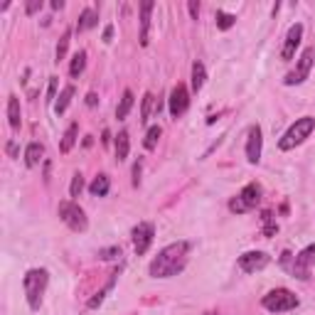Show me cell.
Returning <instances> with one entry per match:
<instances>
[{
	"mask_svg": "<svg viewBox=\"0 0 315 315\" xmlns=\"http://www.w3.org/2000/svg\"><path fill=\"white\" fill-rule=\"evenodd\" d=\"M187 254H190V241H178V244L165 247L150 264V276L153 278L178 276L185 269V264H187Z\"/></svg>",
	"mask_w": 315,
	"mask_h": 315,
	"instance_id": "obj_1",
	"label": "cell"
},
{
	"mask_svg": "<svg viewBox=\"0 0 315 315\" xmlns=\"http://www.w3.org/2000/svg\"><path fill=\"white\" fill-rule=\"evenodd\" d=\"M47 283H49V273L45 269H32L25 273L23 278V288H25V295H27V303L32 310H37L42 305V295L47 291Z\"/></svg>",
	"mask_w": 315,
	"mask_h": 315,
	"instance_id": "obj_2",
	"label": "cell"
},
{
	"mask_svg": "<svg viewBox=\"0 0 315 315\" xmlns=\"http://www.w3.org/2000/svg\"><path fill=\"white\" fill-rule=\"evenodd\" d=\"M313 128H315V118H310V116H303V118H298L295 124L286 131V135H283L281 141H278V148L281 150H291V148L295 146H301L308 135L313 133Z\"/></svg>",
	"mask_w": 315,
	"mask_h": 315,
	"instance_id": "obj_3",
	"label": "cell"
},
{
	"mask_svg": "<svg viewBox=\"0 0 315 315\" xmlns=\"http://www.w3.org/2000/svg\"><path fill=\"white\" fill-rule=\"evenodd\" d=\"M261 305L271 313H288L293 308H298V295L291 293L288 288H276V291H269L264 295Z\"/></svg>",
	"mask_w": 315,
	"mask_h": 315,
	"instance_id": "obj_4",
	"label": "cell"
},
{
	"mask_svg": "<svg viewBox=\"0 0 315 315\" xmlns=\"http://www.w3.org/2000/svg\"><path fill=\"white\" fill-rule=\"evenodd\" d=\"M261 202V185H256V182H249L244 190L236 195L234 200L229 202V209L236 214H244L249 212V209H254L256 204Z\"/></svg>",
	"mask_w": 315,
	"mask_h": 315,
	"instance_id": "obj_5",
	"label": "cell"
},
{
	"mask_svg": "<svg viewBox=\"0 0 315 315\" xmlns=\"http://www.w3.org/2000/svg\"><path fill=\"white\" fill-rule=\"evenodd\" d=\"M59 217H62V222H64L69 229H74V232H84L86 224H89L84 209L74 202H59Z\"/></svg>",
	"mask_w": 315,
	"mask_h": 315,
	"instance_id": "obj_6",
	"label": "cell"
},
{
	"mask_svg": "<svg viewBox=\"0 0 315 315\" xmlns=\"http://www.w3.org/2000/svg\"><path fill=\"white\" fill-rule=\"evenodd\" d=\"M313 57H315V49H313V47L303 49V55H301V59H298V67H295V72H291L288 77L283 79V81H286V86H293V84H303L305 79H308V74H310V67H313Z\"/></svg>",
	"mask_w": 315,
	"mask_h": 315,
	"instance_id": "obj_7",
	"label": "cell"
},
{
	"mask_svg": "<svg viewBox=\"0 0 315 315\" xmlns=\"http://www.w3.org/2000/svg\"><path fill=\"white\" fill-rule=\"evenodd\" d=\"M153 236H155V226L150 224V222H141V224L133 229V249L138 256H143L148 249H150Z\"/></svg>",
	"mask_w": 315,
	"mask_h": 315,
	"instance_id": "obj_8",
	"label": "cell"
},
{
	"mask_svg": "<svg viewBox=\"0 0 315 315\" xmlns=\"http://www.w3.org/2000/svg\"><path fill=\"white\" fill-rule=\"evenodd\" d=\"M269 264H271V256L264 254V251H247V254L239 256V269L244 273H256V271L266 269Z\"/></svg>",
	"mask_w": 315,
	"mask_h": 315,
	"instance_id": "obj_9",
	"label": "cell"
},
{
	"mask_svg": "<svg viewBox=\"0 0 315 315\" xmlns=\"http://www.w3.org/2000/svg\"><path fill=\"white\" fill-rule=\"evenodd\" d=\"M313 264H315V244L303 249V251L295 256V261H293V266H291L293 276H298L301 281L310 278V266H313Z\"/></svg>",
	"mask_w": 315,
	"mask_h": 315,
	"instance_id": "obj_10",
	"label": "cell"
},
{
	"mask_svg": "<svg viewBox=\"0 0 315 315\" xmlns=\"http://www.w3.org/2000/svg\"><path fill=\"white\" fill-rule=\"evenodd\" d=\"M190 106V91L185 84H178L175 89L170 91V116L172 118H180L182 113L187 111Z\"/></svg>",
	"mask_w": 315,
	"mask_h": 315,
	"instance_id": "obj_11",
	"label": "cell"
},
{
	"mask_svg": "<svg viewBox=\"0 0 315 315\" xmlns=\"http://www.w3.org/2000/svg\"><path fill=\"white\" fill-rule=\"evenodd\" d=\"M301 37H303V25L295 23L291 25V30L286 34V42H283V49H281V57L286 62H291L293 55H295V47L301 45Z\"/></svg>",
	"mask_w": 315,
	"mask_h": 315,
	"instance_id": "obj_12",
	"label": "cell"
},
{
	"mask_svg": "<svg viewBox=\"0 0 315 315\" xmlns=\"http://www.w3.org/2000/svg\"><path fill=\"white\" fill-rule=\"evenodd\" d=\"M261 143H264L261 128L259 126H251V128H249V141H247V160L251 165H256L261 160Z\"/></svg>",
	"mask_w": 315,
	"mask_h": 315,
	"instance_id": "obj_13",
	"label": "cell"
},
{
	"mask_svg": "<svg viewBox=\"0 0 315 315\" xmlns=\"http://www.w3.org/2000/svg\"><path fill=\"white\" fill-rule=\"evenodd\" d=\"M153 3L146 0V3H141V45L148 47V30H150V12H153Z\"/></svg>",
	"mask_w": 315,
	"mask_h": 315,
	"instance_id": "obj_14",
	"label": "cell"
},
{
	"mask_svg": "<svg viewBox=\"0 0 315 315\" xmlns=\"http://www.w3.org/2000/svg\"><path fill=\"white\" fill-rule=\"evenodd\" d=\"M42 155H45V146H42V143H30V146L25 148V165H27V168L40 165Z\"/></svg>",
	"mask_w": 315,
	"mask_h": 315,
	"instance_id": "obj_15",
	"label": "cell"
},
{
	"mask_svg": "<svg viewBox=\"0 0 315 315\" xmlns=\"http://www.w3.org/2000/svg\"><path fill=\"white\" fill-rule=\"evenodd\" d=\"M128 150H131L128 131H121V133L116 135V157H118V163H124L126 157H128Z\"/></svg>",
	"mask_w": 315,
	"mask_h": 315,
	"instance_id": "obj_16",
	"label": "cell"
},
{
	"mask_svg": "<svg viewBox=\"0 0 315 315\" xmlns=\"http://www.w3.org/2000/svg\"><path fill=\"white\" fill-rule=\"evenodd\" d=\"M99 23V15L91 10V8H86V10L79 15V23H77V32H86V30H91L94 25Z\"/></svg>",
	"mask_w": 315,
	"mask_h": 315,
	"instance_id": "obj_17",
	"label": "cell"
},
{
	"mask_svg": "<svg viewBox=\"0 0 315 315\" xmlns=\"http://www.w3.org/2000/svg\"><path fill=\"white\" fill-rule=\"evenodd\" d=\"M8 121H10V126L18 131L20 128V124H23V118H20V101H18V96H10L8 99Z\"/></svg>",
	"mask_w": 315,
	"mask_h": 315,
	"instance_id": "obj_18",
	"label": "cell"
},
{
	"mask_svg": "<svg viewBox=\"0 0 315 315\" xmlns=\"http://www.w3.org/2000/svg\"><path fill=\"white\" fill-rule=\"evenodd\" d=\"M77 133H79V124H72L67 131H64L62 143H59V150H62V153H69V150L74 148V143H77Z\"/></svg>",
	"mask_w": 315,
	"mask_h": 315,
	"instance_id": "obj_19",
	"label": "cell"
},
{
	"mask_svg": "<svg viewBox=\"0 0 315 315\" xmlns=\"http://www.w3.org/2000/svg\"><path fill=\"white\" fill-rule=\"evenodd\" d=\"M72 96H74V86L69 84V86H64V89H62L59 99L55 101V113H57V116H62V113L67 111V106H69V101H72Z\"/></svg>",
	"mask_w": 315,
	"mask_h": 315,
	"instance_id": "obj_20",
	"label": "cell"
},
{
	"mask_svg": "<svg viewBox=\"0 0 315 315\" xmlns=\"http://www.w3.org/2000/svg\"><path fill=\"white\" fill-rule=\"evenodd\" d=\"M131 109H133V91L126 89L124 96H121V103H118V109H116V118H118V121H124Z\"/></svg>",
	"mask_w": 315,
	"mask_h": 315,
	"instance_id": "obj_21",
	"label": "cell"
},
{
	"mask_svg": "<svg viewBox=\"0 0 315 315\" xmlns=\"http://www.w3.org/2000/svg\"><path fill=\"white\" fill-rule=\"evenodd\" d=\"M84 67H86V52H84V49H79L77 55L72 57V67H69L72 79H79V74L84 72Z\"/></svg>",
	"mask_w": 315,
	"mask_h": 315,
	"instance_id": "obj_22",
	"label": "cell"
},
{
	"mask_svg": "<svg viewBox=\"0 0 315 315\" xmlns=\"http://www.w3.org/2000/svg\"><path fill=\"white\" fill-rule=\"evenodd\" d=\"M109 187H111L109 178H106V175H99V178L89 185V192L94 197H103V195H109Z\"/></svg>",
	"mask_w": 315,
	"mask_h": 315,
	"instance_id": "obj_23",
	"label": "cell"
},
{
	"mask_svg": "<svg viewBox=\"0 0 315 315\" xmlns=\"http://www.w3.org/2000/svg\"><path fill=\"white\" fill-rule=\"evenodd\" d=\"M204 64L202 62H195L192 64V91H200L204 86Z\"/></svg>",
	"mask_w": 315,
	"mask_h": 315,
	"instance_id": "obj_24",
	"label": "cell"
},
{
	"mask_svg": "<svg viewBox=\"0 0 315 315\" xmlns=\"http://www.w3.org/2000/svg\"><path fill=\"white\" fill-rule=\"evenodd\" d=\"M116 278H118V271H113V273H111V281L106 283V288H103V291H99V293H96V295H94V298L89 301V308H99V305L103 303V298H106V293H109V291L113 288Z\"/></svg>",
	"mask_w": 315,
	"mask_h": 315,
	"instance_id": "obj_25",
	"label": "cell"
},
{
	"mask_svg": "<svg viewBox=\"0 0 315 315\" xmlns=\"http://www.w3.org/2000/svg\"><path fill=\"white\" fill-rule=\"evenodd\" d=\"M153 101H155V96H153V94H146V96H143V106H141V124H148L150 111H153Z\"/></svg>",
	"mask_w": 315,
	"mask_h": 315,
	"instance_id": "obj_26",
	"label": "cell"
},
{
	"mask_svg": "<svg viewBox=\"0 0 315 315\" xmlns=\"http://www.w3.org/2000/svg\"><path fill=\"white\" fill-rule=\"evenodd\" d=\"M160 126H153V128H148V135L146 141H143V146H146V150H153V148L157 146V138H160Z\"/></svg>",
	"mask_w": 315,
	"mask_h": 315,
	"instance_id": "obj_27",
	"label": "cell"
},
{
	"mask_svg": "<svg viewBox=\"0 0 315 315\" xmlns=\"http://www.w3.org/2000/svg\"><path fill=\"white\" fill-rule=\"evenodd\" d=\"M234 23H236V18H234V15H229V12L217 10V27H219V30H229V27H232Z\"/></svg>",
	"mask_w": 315,
	"mask_h": 315,
	"instance_id": "obj_28",
	"label": "cell"
},
{
	"mask_svg": "<svg viewBox=\"0 0 315 315\" xmlns=\"http://www.w3.org/2000/svg\"><path fill=\"white\" fill-rule=\"evenodd\" d=\"M69 40H72V30L62 34V40H59V45H57V62H62L64 55H67V47H69Z\"/></svg>",
	"mask_w": 315,
	"mask_h": 315,
	"instance_id": "obj_29",
	"label": "cell"
},
{
	"mask_svg": "<svg viewBox=\"0 0 315 315\" xmlns=\"http://www.w3.org/2000/svg\"><path fill=\"white\" fill-rule=\"evenodd\" d=\"M81 190H84V178H81V172H77V175L72 178V187H69V195H72V197H79V195H81Z\"/></svg>",
	"mask_w": 315,
	"mask_h": 315,
	"instance_id": "obj_30",
	"label": "cell"
},
{
	"mask_svg": "<svg viewBox=\"0 0 315 315\" xmlns=\"http://www.w3.org/2000/svg\"><path fill=\"white\" fill-rule=\"evenodd\" d=\"M121 256V247H111V249H99V259L103 261H111Z\"/></svg>",
	"mask_w": 315,
	"mask_h": 315,
	"instance_id": "obj_31",
	"label": "cell"
},
{
	"mask_svg": "<svg viewBox=\"0 0 315 315\" xmlns=\"http://www.w3.org/2000/svg\"><path fill=\"white\" fill-rule=\"evenodd\" d=\"M57 84H59V79L49 77V89H47V101H49V103L57 99Z\"/></svg>",
	"mask_w": 315,
	"mask_h": 315,
	"instance_id": "obj_32",
	"label": "cell"
},
{
	"mask_svg": "<svg viewBox=\"0 0 315 315\" xmlns=\"http://www.w3.org/2000/svg\"><path fill=\"white\" fill-rule=\"evenodd\" d=\"M141 170H143V160L138 157V160H135V165H133V187L141 185Z\"/></svg>",
	"mask_w": 315,
	"mask_h": 315,
	"instance_id": "obj_33",
	"label": "cell"
},
{
	"mask_svg": "<svg viewBox=\"0 0 315 315\" xmlns=\"http://www.w3.org/2000/svg\"><path fill=\"white\" fill-rule=\"evenodd\" d=\"M40 8H42V3H40V0H32V3H27V5H25V12H27V15H34Z\"/></svg>",
	"mask_w": 315,
	"mask_h": 315,
	"instance_id": "obj_34",
	"label": "cell"
},
{
	"mask_svg": "<svg viewBox=\"0 0 315 315\" xmlns=\"http://www.w3.org/2000/svg\"><path fill=\"white\" fill-rule=\"evenodd\" d=\"M187 8H190L192 20H197V15H200V3H197V0H190V3H187Z\"/></svg>",
	"mask_w": 315,
	"mask_h": 315,
	"instance_id": "obj_35",
	"label": "cell"
},
{
	"mask_svg": "<svg viewBox=\"0 0 315 315\" xmlns=\"http://www.w3.org/2000/svg\"><path fill=\"white\" fill-rule=\"evenodd\" d=\"M113 37V25H106V30H103V42H111Z\"/></svg>",
	"mask_w": 315,
	"mask_h": 315,
	"instance_id": "obj_36",
	"label": "cell"
},
{
	"mask_svg": "<svg viewBox=\"0 0 315 315\" xmlns=\"http://www.w3.org/2000/svg\"><path fill=\"white\" fill-rule=\"evenodd\" d=\"M8 155H18V146H15V141H10V143H8Z\"/></svg>",
	"mask_w": 315,
	"mask_h": 315,
	"instance_id": "obj_37",
	"label": "cell"
},
{
	"mask_svg": "<svg viewBox=\"0 0 315 315\" xmlns=\"http://www.w3.org/2000/svg\"><path fill=\"white\" fill-rule=\"evenodd\" d=\"M86 103H89V106H96V103H99V96H96V94H89V96H86Z\"/></svg>",
	"mask_w": 315,
	"mask_h": 315,
	"instance_id": "obj_38",
	"label": "cell"
},
{
	"mask_svg": "<svg viewBox=\"0 0 315 315\" xmlns=\"http://www.w3.org/2000/svg\"><path fill=\"white\" fill-rule=\"evenodd\" d=\"M52 8H55V10H62V8H64V3H62V0H52Z\"/></svg>",
	"mask_w": 315,
	"mask_h": 315,
	"instance_id": "obj_39",
	"label": "cell"
},
{
	"mask_svg": "<svg viewBox=\"0 0 315 315\" xmlns=\"http://www.w3.org/2000/svg\"><path fill=\"white\" fill-rule=\"evenodd\" d=\"M101 141H103V146H109V141H111V133H109V131H103V138H101Z\"/></svg>",
	"mask_w": 315,
	"mask_h": 315,
	"instance_id": "obj_40",
	"label": "cell"
},
{
	"mask_svg": "<svg viewBox=\"0 0 315 315\" xmlns=\"http://www.w3.org/2000/svg\"><path fill=\"white\" fill-rule=\"evenodd\" d=\"M207 315H219V313H207Z\"/></svg>",
	"mask_w": 315,
	"mask_h": 315,
	"instance_id": "obj_41",
	"label": "cell"
}]
</instances>
